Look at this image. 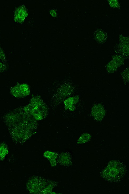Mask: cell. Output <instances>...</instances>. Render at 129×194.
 I'll return each mask as SVG.
<instances>
[{"mask_svg": "<svg viewBox=\"0 0 129 194\" xmlns=\"http://www.w3.org/2000/svg\"><path fill=\"white\" fill-rule=\"evenodd\" d=\"M14 142L24 143L37 132V121L21 106L8 112L2 117Z\"/></svg>", "mask_w": 129, "mask_h": 194, "instance_id": "6da1fadb", "label": "cell"}, {"mask_svg": "<svg viewBox=\"0 0 129 194\" xmlns=\"http://www.w3.org/2000/svg\"><path fill=\"white\" fill-rule=\"evenodd\" d=\"M23 107L37 121L45 119L48 114L47 106L39 96L32 97L29 103Z\"/></svg>", "mask_w": 129, "mask_h": 194, "instance_id": "7a4b0ae2", "label": "cell"}, {"mask_svg": "<svg viewBox=\"0 0 129 194\" xmlns=\"http://www.w3.org/2000/svg\"><path fill=\"white\" fill-rule=\"evenodd\" d=\"M126 172V168L121 162L116 160L112 161L103 171L102 175L106 180L116 182L121 179Z\"/></svg>", "mask_w": 129, "mask_h": 194, "instance_id": "3957f363", "label": "cell"}, {"mask_svg": "<svg viewBox=\"0 0 129 194\" xmlns=\"http://www.w3.org/2000/svg\"><path fill=\"white\" fill-rule=\"evenodd\" d=\"M50 180L39 176H34L28 180L27 187L28 190L32 193H40Z\"/></svg>", "mask_w": 129, "mask_h": 194, "instance_id": "277c9868", "label": "cell"}, {"mask_svg": "<svg viewBox=\"0 0 129 194\" xmlns=\"http://www.w3.org/2000/svg\"><path fill=\"white\" fill-rule=\"evenodd\" d=\"M28 86L25 84L17 83L15 86L10 88L11 94L15 97L20 98L26 97L30 94Z\"/></svg>", "mask_w": 129, "mask_h": 194, "instance_id": "5b68a950", "label": "cell"}, {"mask_svg": "<svg viewBox=\"0 0 129 194\" xmlns=\"http://www.w3.org/2000/svg\"><path fill=\"white\" fill-rule=\"evenodd\" d=\"M91 112L92 116L96 120L100 121L105 116V111L102 105L96 104L92 107Z\"/></svg>", "mask_w": 129, "mask_h": 194, "instance_id": "8992f818", "label": "cell"}, {"mask_svg": "<svg viewBox=\"0 0 129 194\" xmlns=\"http://www.w3.org/2000/svg\"><path fill=\"white\" fill-rule=\"evenodd\" d=\"M57 162L60 165L68 166L72 163L71 154L68 152H63L58 154L57 159Z\"/></svg>", "mask_w": 129, "mask_h": 194, "instance_id": "52a82bcc", "label": "cell"}, {"mask_svg": "<svg viewBox=\"0 0 129 194\" xmlns=\"http://www.w3.org/2000/svg\"><path fill=\"white\" fill-rule=\"evenodd\" d=\"M26 12L24 7L22 6L17 7L14 11V19L16 22L21 23L26 16Z\"/></svg>", "mask_w": 129, "mask_h": 194, "instance_id": "ba28073f", "label": "cell"}, {"mask_svg": "<svg viewBox=\"0 0 129 194\" xmlns=\"http://www.w3.org/2000/svg\"><path fill=\"white\" fill-rule=\"evenodd\" d=\"M57 152L49 151H46L43 153L44 156L49 161L53 167L55 166L57 163V159L58 156Z\"/></svg>", "mask_w": 129, "mask_h": 194, "instance_id": "9c48e42d", "label": "cell"}, {"mask_svg": "<svg viewBox=\"0 0 129 194\" xmlns=\"http://www.w3.org/2000/svg\"><path fill=\"white\" fill-rule=\"evenodd\" d=\"M79 99V97L76 96L69 97L64 102L65 110L69 109L71 111H74L75 108L74 105L77 103Z\"/></svg>", "mask_w": 129, "mask_h": 194, "instance_id": "30bf717a", "label": "cell"}, {"mask_svg": "<svg viewBox=\"0 0 129 194\" xmlns=\"http://www.w3.org/2000/svg\"><path fill=\"white\" fill-rule=\"evenodd\" d=\"M57 184L56 182L50 181L45 187L41 192L40 193H51L53 189Z\"/></svg>", "mask_w": 129, "mask_h": 194, "instance_id": "8fae6325", "label": "cell"}, {"mask_svg": "<svg viewBox=\"0 0 129 194\" xmlns=\"http://www.w3.org/2000/svg\"><path fill=\"white\" fill-rule=\"evenodd\" d=\"M8 152L6 144L4 142L0 143V160L3 159Z\"/></svg>", "mask_w": 129, "mask_h": 194, "instance_id": "7c38bea8", "label": "cell"}, {"mask_svg": "<svg viewBox=\"0 0 129 194\" xmlns=\"http://www.w3.org/2000/svg\"><path fill=\"white\" fill-rule=\"evenodd\" d=\"M118 67L112 60L110 61L107 64L106 69L109 73H112L115 72L117 69Z\"/></svg>", "mask_w": 129, "mask_h": 194, "instance_id": "4fadbf2b", "label": "cell"}, {"mask_svg": "<svg viewBox=\"0 0 129 194\" xmlns=\"http://www.w3.org/2000/svg\"><path fill=\"white\" fill-rule=\"evenodd\" d=\"M91 135L88 133L82 134L78 141V143H83L88 141L91 138Z\"/></svg>", "mask_w": 129, "mask_h": 194, "instance_id": "5bb4252c", "label": "cell"}, {"mask_svg": "<svg viewBox=\"0 0 129 194\" xmlns=\"http://www.w3.org/2000/svg\"><path fill=\"white\" fill-rule=\"evenodd\" d=\"M112 60L115 62L118 67L122 65L124 61L123 58L118 55H115L113 56Z\"/></svg>", "mask_w": 129, "mask_h": 194, "instance_id": "9a60e30c", "label": "cell"}, {"mask_svg": "<svg viewBox=\"0 0 129 194\" xmlns=\"http://www.w3.org/2000/svg\"><path fill=\"white\" fill-rule=\"evenodd\" d=\"M121 75L124 82L128 83L129 81V69H125L122 73Z\"/></svg>", "mask_w": 129, "mask_h": 194, "instance_id": "2e32d148", "label": "cell"}, {"mask_svg": "<svg viewBox=\"0 0 129 194\" xmlns=\"http://www.w3.org/2000/svg\"><path fill=\"white\" fill-rule=\"evenodd\" d=\"M0 59L4 63H7V58L6 55L0 46Z\"/></svg>", "mask_w": 129, "mask_h": 194, "instance_id": "e0dca14e", "label": "cell"}, {"mask_svg": "<svg viewBox=\"0 0 129 194\" xmlns=\"http://www.w3.org/2000/svg\"><path fill=\"white\" fill-rule=\"evenodd\" d=\"M8 68V66L7 63H3L0 62V73L6 71Z\"/></svg>", "mask_w": 129, "mask_h": 194, "instance_id": "ac0fdd59", "label": "cell"}]
</instances>
